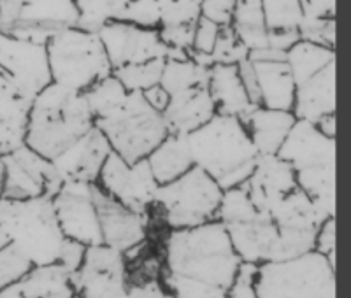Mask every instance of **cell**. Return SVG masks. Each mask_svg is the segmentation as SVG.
<instances>
[{
	"mask_svg": "<svg viewBox=\"0 0 351 298\" xmlns=\"http://www.w3.org/2000/svg\"><path fill=\"white\" fill-rule=\"evenodd\" d=\"M315 251L327 256L328 262L335 266V219L328 218L322 223L315 240Z\"/></svg>",
	"mask_w": 351,
	"mask_h": 298,
	"instance_id": "cell-46",
	"label": "cell"
},
{
	"mask_svg": "<svg viewBox=\"0 0 351 298\" xmlns=\"http://www.w3.org/2000/svg\"><path fill=\"white\" fill-rule=\"evenodd\" d=\"M0 228L12 246L32 266L58 262L65 235L56 219L53 197L34 199H0Z\"/></svg>",
	"mask_w": 351,
	"mask_h": 298,
	"instance_id": "cell-5",
	"label": "cell"
},
{
	"mask_svg": "<svg viewBox=\"0 0 351 298\" xmlns=\"http://www.w3.org/2000/svg\"><path fill=\"white\" fill-rule=\"evenodd\" d=\"M164 64L165 58H156L144 64L123 65V67L112 69V76L123 84L127 92H144L160 83Z\"/></svg>",
	"mask_w": 351,
	"mask_h": 298,
	"instance_id": "cell-33",
	"label": "cell"
},
{
	"mask_svg": "<svg viewBox=\"0 0 351 298\" xmlns=\"http://www.w3.org/2000/svg\"><path fill=\"white\" fill-rule=\"evenodd\" d=\"M76 298H77V297H76Z\"/></svg>",
	"mask_w": 351,
	"mask_h": 298,
	"instance_id": "cell-58",
	"label": "cell"
},
{
	"mask_svg": "<svg viewBox=\"0 0 351 298\" xmlns=\"http://www.w3.org/2000/svg\"><path fill=\"white\" fill-rule=\"evenodd\" d=\"M256 214H258V211H256L250 197H247V190L244 183L239 184V186L223 190V195H221V200H219L218 212H216V219L221 225L250 221Z\"/></svg>",
	"mask_w": 351,
	"mask_h": 298,
	"instance_id": "cell-34",
	"label": "cell"
},
{
	"mask_svg": "<svg viewBox=\"0 0 351 298\" xmlns=\"http://www.w3.org/2000/svg\"><path fill=\"white\" fill-rule=\"evenodd\" d=\"M256 274L258 265L250 262H241L234 281L227 291L228 298H256Z\"/></svg>",
	"mask_w": 351,
	"mask_h": 298,
	"instance_id": "cell-40",
	"label": "cell"
},
{
	"mask_svg": "<svg viewBox=\"0 0 351 298\" xmlns=\"http://www.w3.org/2000/svg\"><path fill=\"white\" fill-rule=\"evenodd\" d=\"M121 298H174L165 286L162 284L160 277L144 279V281H128L127 290Z\"/></svg>",
	"mask_w": 351,
	"mask_h": 298,
	"instance_id": "cell-45",
	"label": "cell"
},
{
	"mask_svg": "<svg viewBox=\"0 0 351 298\" xmlns=\"http://www.w3.org/2000/svg\"><path fill=\"white\" fill-rule=\"evenodd\" d=\"M232 28H265L262 0H237Z\"/></svg>",
	"mask_w": 351,
	"mask_h": 298,
	"instance_id": "cell-41",
	"label": "cell"
},
{
	"mask_svg": "<svg viewBox=\"0 0 351 298\" xmlns=\"http://www.w3.org/2000/svg\"><path fill=\"white\" fill-rule=\"evenodd\" d=\"M121 21H128V23H134L143 28H158V0H128Z\"/></svg>",
	"mask_w": 351,
	"mask_h": 298,
	"instance_id": "cell-39",
	"label": "cell"
},
{
	"mask_svg": "<svg viewBox=\"0 0 351 298\" xmlns=\"http://www.w3.org/2000/svg\"><path fill=\"white\" fill-rule=\"evenodd\" d=\"M297 118L291 111H280L256 105L243 119L247 136L252 139L258 155H276L287 139Z\"/></svg>",
	"mask_w": 351,
	"mask_h": 298,
	"instance_id": "cell-23",
	"label": "cell"
},
{
	"mask_svg": "<svg viewBox=\"0 0 351 298\" xmlns=\"http://www.w3.org/2000/svg\"><path fill=\"white\" fill-rule=\"evenodd\" d=\"M0 74H2V69H0Z\"/></svg>",
	"mask_w": 351,
	"mask_h": 298,
	"instance_id": "cell-57",
	"label": "cell"
},
{
	"mask_svg": "<svg viewBox=\"0 0 351 298\" xmlns=\"http://www.w3.org/2000/svg\"><path fill=\"white\" fill-rule=\"evenodd\" d=\"M160 281L174 298H225L241 258L218 219L169 230Z\"/></svg>",
	"mask_w": 351,
	"mask_h": 298,
	"instance_id": "cell-1",
	"label": "cell"
},
{
	"mask_svg": "<svg viewBox=\"0 0 351 298\" xmlns=\"http://www.w3.org/2000/svg\"><path fill=\"white\" fill-rule=\"evenodd\" d=\"M300 40L299 30H267V48L287 53L293 44Z\"/></svg>",
	"mask_w": 351,
	"mask_h": 298,
	"instance_id": "cell-51",
	"label": "cell"
},
{
	"mask_svg": "<svg viewBox=\"0 0 351 298\" xmlns=\"http://www.w3.org/2000/svg\"><path fill=\"white\" fill-rule=\"evenodd\" d=\"M219 28H221L219 25L200 16L197 20L195 28H193V42L190 51L200 53V55H211L213 49H215L216 39H218Z\"/></svg>",
	"mask_w": 351,
	"mask_h": 298,
	"instance_id": "cell-42",
	"label": "cell"
},
{
	"mask_svg": "<svg viewBox=\"0 0 351 298\" xmlns=\"http://www.w3.org/2000/svg\"><path fill=\"white\" fill-rule=\"evenodd\" d=\"M97 34L112 69L167 56L169 48L160 39L158 28H143L116 20L109 21Z\"/></svg>",
	"mask_w": 351,
	"mask_h": 298,
	"instance_id": "cell-14",
	"label": "cell"
},
{
	"mask_svg": "<svg viewBox=\"0 0 351 298\" xmlns=\"http://www.w3.org/2000/svg\"><path fill=\"white\" fill-rule=\"evenodd\" d=\"M0 199H2V158H0Z\"/></svg>",
	"mask_w": 351,
	"mask_h": 298,
	"instance_id": "cell-55",
	"label": "cell"
},
{
	"mask_svg": "<svg viewBox=\"0 0 351 298\" xmlns=\"http://www.w3.org/2000/svg\"><path fill=\"white\" fill-rule=\"evenodd\" d=\"M127 4L128 0H76V27L97 34L109 21L121 20Z\"/></svg>",
	"mask_w": 351,
	"mask_h": 298,
	"instance_id": "cell-30",
	"label": "cell"
},
{
	"mask_svg": "<svg viewBox=\"0 0 351 298\" xmlns=\"http://www.w3.org/2000/svg\"><path fill=\"white\" fill-rule=\"evenodd\" d=\"M291 112L297 119L311 123L324 116L335 114V62L297 84Z\"/></svg>",
	"mask_w": 351,
	"mask_h": 298,
	"instance_id": "cell-21",
	"label": "cell"
},
{
	"mask_svg": "<svg viewBox=\"0 0 351 298\" xmlns=\"http://www.w3.org/2000/svg\"><path fill=\"white\" fill-rule=\"evenodd\" d=\"M18 284L25 298H76L71 272L60 263L32 266Z\"/></svg>",
	"mask_w": 351,
	"mask_h": 298,
	"instance_id": "cell-27",
	"label": "cell"
},
{
	"mask_svg": "<svg viewBox=\"0 0 351 298\" xmlns=\"http://www.w3.org/2000/svg\"><path fill=\"white\" fill-rule=\"evenodd\" d=\"M215 114L216 108L208 86H195L172 95L167 109L162 112L169 134L181 136H188L190 132L206 125Z\"/></svg>",
	"mask_w": 351,
	"mask_h": 298,
	"instance_id": "cell-20",
	"label": "cell"
},
{
	"mask_svg": "<svg viewBox=\"0 0 351 298\" xmlns=\"http://www.w3.org/2000/svg\"><path fill=\"white\" fill-rule=\"evenodd\" d=\"M76 0H25L14 27H37L55 34L62 28L76 27Z\"/></svg>",
	"mask_w": 351,
	"mask_h": 298,
	"instance_id": "cell-25",
	"label": "cell"
},
{
	"mask_svg": "<svg viewBox=\"0 0 351 298\" xmlns=\"http://www.w3.org/2000/svg\"><path fill=\"white\" fill-rule=\"evenodd\" d=\"M84 251H86V246L81 243H76V240H71V238H65L64 246H62L60 256H58V262L64 269H67L69 272H76L81 266L84 258Z\"/></svg>",
	"mask_w": 351,
	"mask_h": 298,
	"instance_id": "cell-47",
	"label": "cell"
},
{
	"mask_svg": "<svg viewBox=\"0 0 351 298\" xmlns=\"http://www.w3.org/2000/svg\"><path fill=\"white\" fill-rule=\"evenodd\" d=\"M30 269L32 263L20 255V251L12 246L5 232L0 228V288L18 282Z\"/></svg>",
	"mask_w": 351,
	"mask_h": 298,
	"instance_id": "cell-36",
	"label": "cell"
},
{
	"mask_svg": "<svg viewBox=\"0 0 351 298\" xmlns=\"http://www.w3.org/2000/svg\"><path fill=\"white\" fill-rule=\"evenodd\" d=\"M0 158H2V197L4 199L23 200L44 195V188L36 179L30 177L11 155L0 156Z\"/></svg>",
	"mask_w": 351,
	"mask_h": 298,
	"instance_id": "cell-32",
	"label": "cell"
},
{
	"mask_svg": "<svg viewBox=\"0 0 351 298\" xmlns=\"http://www.w3.org/2000/svg\"><path fill=\"white\" fill-rule=\"evenodd\" d=\"M316 128H318L324 136L330 137V139H335V114H328L319 118L316 121Z\"/></svg>",
	"mask_w": 351,
	"mask_h": 298,
	"instance_id": "cell-53",
	"label": "cell"
},
{
	"mask_svg": "<svg viewBox=\"0 0 351 298\" xmlns=\"http://www.w3.org/2000/svg\"><path fill=\"white\" fill-rule=\"evenodd\" d=\"M0 69L18 92L32 100L51 83L46 44L0 32Z\"/></svg>",
	"mask_w": 351,
	"mask_h": 298,
	"instance_id": "cell-12",
	"label": "cell"
},
{
	"mask_svg": "<svg viewBox=\"0 0 351 298\" xmlns=\"http://www.w3.org/2000/svg\"><path fill=\"white\" fill-rule=\"evenodd\" d=\"M223 227L241 262L256 265L271 262L280 232L269 212H258L250 221L232 223Z\"/></svg>",
	"mask_w": 351,
	"mask_h": 298,
	"instance_id": "cell-18",
	"label": "cell"
},
{
	"mask_svg": "<svg viewBox=\"0 0 351 298\" xmlns=\"http://www.w3.org/2000/svg\"><path fill=\"white\" fill-rule=\"evenodd\" d=\"M51 81L84 93L112 67L100 42L99 34L80 27L62 28L46 44Z\"/></svg>",
	"mask_w": 351,
	"mask_h": 298,
	"instance_id": "cell-7",
	"label": "cell"
},
{
	"mask_svg": "<svg viewBox=\"0 0 351 298\" xmlns=\"http://www.w3.org/2000/svg\"><path fill=\"white\" fill-rule=\"evenodd\" d=\"M128 92L123 84L116 79L112 74L102 77L95 84L88 88L84 92V99L88 102V108L93 114V121L99 118L111 114L114 109H118L127 99Z\"/></svg>",
	"mask_w": 351,
	"mask_h": 298,
	"instance_id": "cell-31",
	"label": "cell"
},
{
	"mask_svg": "<svg viewBox=\"0 0 351 298\" xmlns=\"http://www.w3.org/2000/svg\"><path fill=\"white\" fill-rule=\"evenodd\" d=\"M223 190L199 167H192L174 181L158 184L153 206L171 230L192 228L215 221Z\"/></svg>",
	"mask_w": 351,
	"mask_h": 298,
	"instance_id": "cell-9",
	"label": "cell"
},
{
	"mask_svg": "<svg viewBox=\"0 0 351 298\" xmlns=\"http://www.w3.org/2000/svg\"><path fill=\"white\" fill-rule=\"evenodd\" d=\"M285 62H287L297 86V84L315 76L316 72L327 67L328 64L335 62V53L334 48H327L322 44L300 39L288 49L287 55H285Z\"/></svg>",
	"mask_w": 351,
	"mask_h": 298,
	"instance_id": "cell-28",
	"label": "cell"
},
{
	"mask_svg": "<svg viewBox=\"0 0 351 298\" xmlns=\"http://www.w3.org/2000/svg\"><path fill=\"white\" fill-rule=\"evenodd\" d=\"M208 90L215 102L216 114L232 116V118H239L243 121L256 108L244 90L237 65H211Z\"/></svg>",
	"mask_w": 351,
	"mask_h": 298,
	"instance_id": "cell-22",
	"label": "cell"
},
{
	"mask_svg": "<svg viewBox=\"0 0 351 298\" xmlns=\"http://www.w3.org/2000/svg\"><path fill=\"white\" fill-rule=\"evenodd\" d=\"M208 79L209 67L195 64L192 58L165 60L158 84L169 93V97H172L186 92L190 88L208 86Z\"/></svg>",
	"mask_w": 351,
	"mask_h": 298,
	"instance_id": "cell-29",
	"label": "cell"
},
{
	"mask_svg": "<svg viewBox=\"0 0 351 298\" xmlns=\"http://www.w3.org/2000/svg\"><path fill=\"white\" fill-rule=\"evenodd\" d=\"M156 183L165 184L174 181L193 167L186 136L169 134L146 158Z\"/></svg>",
	"mask_w": 351,
	"mask_h": 298,
	"instance_id": "cell-26",
	"label": "cell"
},
{
	"mask_svg": "<svg viewBox=\"0 0 351 298\" xmlns=\"http://www.w3.org/2000/svg\"><path fill=\"white\" fill-rule=\"evenodd\" d=\"M97 184L130 211L146 216H149L158 190V183L146 160L127 163L112 151L100 169Z\"/></svg>",
	"mask_w": 351,
	"mask_h": 298,
	"instance_id": "cell-11",
	"label": "cell"
},
{
	"mask_svg": "<svg viewBox=\"0 0 351 298\" xmlns=\"http://www.w3.org/2000/svg\"><path fill=\"white\" fill-rule=\"evenodd\" d=\"M143 97H144V100H146V102H148L149 105H152V108L158 112H164L165 109H167L169 99H171V97H169V93L165 92L164 88L160 86V84H155V86L148 88V90H144Z\"/></svg>",
	"mask_w": 351,
	"mask_h": 298,
	"instance_id": "cell-52",
	"label": "cell"
},
{
	"mask_svg": "<svg viewBox=\"0 0 351 298\" xmlns=\"http://www.w3.org/2000/svg\"><path fill=\"white\" fill-rule=\"evenodd\" d=\"M25 0H0V32L8 34L20 20Z\"/></svg>",
	"mask_w": 351,
	"mask_h": 298,
	"instance_id": "cell-50",
	"label": "cell"
},
{
	"mask_svg": "<svg viewBox=\"0 0 351 298\" xmlns=\"http://www.w3.org/2000/svg\"><path fill=\"white\" fill-rule=\"evenodd\" d=\"M244 186L256 211L271 212L276 203L297 188L295 172L278 155H258Z\"/></svg>",
	"mask_w": 351,
	"mask_h": 298,
	"instance_id": "cell-17",
	"label": "cell"
},
{
	"mask_svg": "<svg viewBox=\"0 0 351 298\" xmlns=\"http://www.w3.org/2000/svg\"><path fill=\"white\" fill-rule=\"evenodd\" d=\"M258 81L260 105L280 111H291L295 99V81L285 60L253 62Z\"/></svg>",
	"mask_w": 351,
	"mask_h": 298,
	"instance_id": "cell-24",
	"label": "cell"
},
{
	"mask_svg": "<svg viewBox=\"0 0 351 298\" xmlns=\"http://www.w3.org/2000/svg\"><path fill=\"white\" fill-rule=\"evenodd\" d=\"M158 5L160 27L193 25L200 18V4L195 0H158Z\"/></svg>",
	"mask_w": 351,
	"mask_h": 298,
	"instance_id": "cell-37",
	"label": "cell"
},
{
	"mask_svg": "<svg viewBox=\"0 0 351 298\" xmlns=\"http://www.w3.org/2000/svg\"><path fill=\"white\" fill-rule=\"evenodd\" d=\"M92 199L99 216L102 244L127 255L146 243L149 216L130 211L109 197L97 183L92 184Z\"/></svg>",
	"mask_w": 351,
	"mask_h": 298,
	"instance_id": "cell-15",
	"label": "cell"
},
{
	"mask_svg": "<svg viewBox=\"0 0 351 298\" xmlns=\"http://www.w3.org/2000/svg\"><path fill=\"white\" fill-rule=\"evenodd\" d=\"M111 144L97 127L84 134L81 139L65 147L64 151L51 160L56 172L67 181H81V183H97L100 169L106 158L111 155Z\"/></svg>",
	"mask_w": 351,
	"mask_h": 298,
	"instance_id": "cell-16",
	"label": "cell"
},
{
	"mask_svg": "<svg viewBox=\"0 0 351 298\" xmlns=\"http://www.w3.org/2000/svg\"><path fill=\"white\" fill-rule=\"evenodd\" d=\"M237 69H239V77L243 81V86L246 90L247 97L252 100V103L255 105H260V93H258V81H256V72L255 67H253V62L250 58L237 64Z\"/></svg>",
	"mask_w": 351,
	"mask_h": 298,
	"instance_id": "cell-49",
	"label": "cell"
},
{
	"mask_svg": "<svg viewBox=\"0 0 351 298\" xmlns=\"http://www.w3.org/2000/svg\"><path fill=\"white\" fill-rule=\"evenodd\" d=\"M193 28H195V23L176 25V27H160L158 36L169 49L190 51L193 42Z\"/></svg>",
	"mask_w": 351,
	"mask_h": 298,
	"instance_id": "cell-44",
	"label": "cell"
},
{
	"mask_svg": "<svg viewBox=\"0 0 351 298\" xmlns=\"http://www.w3.org/2000/svg\"><path fill=\"white\" fill-rule=\"evenodd\" d=\"M125 253L106 244L86 246L81 266L71 274L77 298H121L128 284Z\"/></svg>",
	"mask_w": 351,
	"mask_h": 298,
	"instance_id": "cell-10",
	"label": "cell"
},
{
	"mask_svg": "<svg viewBox=\"0 0 351 298\" xmlns=\"http://www.w3.org/2000/svg\"><path fill=\"white\" fill-rule=\"evenodd\" d=\"M95 127L109 140L112 153L127 163L146 160L169 136L164 116L144 100L143 92H128L120 108L95 119Z\"/></svg>",
	"mask_w": 351,
	"mask_h": 298,
	"instance_id": "cell-6",
	"label": "cell"
},
{
	"mask_svg": "<svg viewBox=\"0 0 351 298\" xmlns=\"http://www.w3.org/2000/svg\"><path fill=\"white\" fill-rule=\"evenodd\" d=\"M256 298H335V266L316 251L258 265Z\"/></svg>",
	"mask_w": 351,
	"mask_h": 298,
	"instance_id": "cell-8",
	"label": "cell"
},
{
	"mask_svg": "<svg viewBox=\"0 0 351 298\" xmlns=\"http://www.w3.org/2000/svg\"><path fill=\"white\" fill-rule=\"evenodd\" d=\"M300 5H302V18H315V20L334 18L335 0H300Z\"/></svg>",
	"mask_w": 351,
	"mask_h": 298,
	"instance_id": "cell-48",
	"label": "cell"
},
{
	"mask_svg": "<svg viewBox=\"0 0 351 298\" xmlns=\"http://www.w3.org/2000/svg\"><path fill=\"white\" fill-rule=\"evenodd\" d=\"M193 167L202 169L221 190L239 186L250 177L258 158L239 118L215 114L186 136Z\"/></svg>",
	"mask_w": 351,
	"mask_h": 298,
	"instance_id": "cell-3",
	"label": "cell"
},
{
	"mask_svg": "<svg viewBox=\"0 0 351 298\" xmlns=\"http://www.w3.org/2000/svg\"><path fill=\"white\" fill-rule=\"evenodd\" d=\"M92 184L81 181H67L53 195L56 219L65 238L84 246L102 244L99 216L92 199Z\"/></svg>",
	"mask_w": 351,
	"mask_h": 298,
	"instance_id": "cell-13",
	"label": "cell"
},
{
	"mask_svg": "<svg viewBox=\"0 0 351 298\" xmlns=\"http://www.w3.org/2000/svg\"><path fill=\"white\" fill-rule=\"evenodd\" d=\"M32 100L0 74V156L11 155L25 144Z\"/></svg>",
	"mask_w": 351,
	"mask_h": 298,
	"instance_id": "cell-19",
	"label": "cell"
},
{
	"mask_svg": "<svg viewBox=\"0 0 351 298\" xmlns=\"http://www.w3.org/2000/svg\"><path fill=\"white\" fill-rule=\"evenodd\" d=\"M211 56L215 64L237 65L241 62H244V60H247L250 51L239 42L236 32H234V28L228 25V27L219 28L218 39H216Z\"/></svg>",
	"mask_w": 351,
	"mask_h": 298,
	"instance_id": "cell-38",
	"label": "cell"
},
{
	"mask_svg": "<svg viewBox=\"0 0 351 298\" xmlns=\"http://www.w3.org/2000/svg\"><path fill=\"white\" fill-rule=\"evenodd\" d=\"M195 2H199V4H200V2H202V0H195Z\"/></svg>",
	"mask_w": 351,
	"mask_h": 298,
	"instance_id": "cell-56",
	"label": "cell"
},
{
	"mask_svg": "<svg viewBox=\"0 0 351 298\" xmlns=\"http://www.w3.org/2000/svg\"><path fill=\"white\" fill-rule=\"evenodd\" d=\"M237 0H202L200 2V16L219 27L232 25L234 9Z\"/></svg>",
	"mask_w": 351,
	"mask_h": 298,
	"instance_id": "cell-43",
	"label": "cell"
},
{
	"mask_svg": "<svg viewBox=\"0 0 351 298\" xmlns=\"http://www.w3.org/2000/svg\"><path fill=\"white\" fill-rule=\"evenodd\" d=\"M267 30H297L302 21L300 0H262Z\"/></svg>",
	"mask_w": 351,
	"mask_h": 298,
	"instance_id": "cell-35",
	"label": "cell"
},
{
	"mask_svg": "<svg viewBox=\"0 0 351 298\" xmlns=\"http://www.w3.org/2000/svg\"><path fill=\"white\" fill-rule=\"evenodd\" d=\"M276 155L295 172L297 188L327 216H335V139L311 121L297 119Z\"/></svg>",
	"mask_w": 351,
	"mask_h": 298,
	"instance_id": "cell-4",
	"label": "cell"
},
{
	"mask_svg": "<svg viewBox=\"0 0 351 298\" xmlns=\"http://www.w3.org/2000/svg\"><path fill=\"white\" fill-rule=\"evenodd\" d=\"M93 127L84 93L51 81L32 99L25 144L53 160Z\"/></svg>",
	"mask_w": 351,
	"mask_h": 298,
	"instance_id": "cell-2",
	"label": "cell"
},
{
	"mask_svg": "<svg viewBox=\"0 0 351 298\" xmlns=\"http://www.w3.org/2000/svg\"><path fill=\"white\" fill-rule=\"evenodd\" d=\"M0 298H25V297L20 290V284H18V282H12V284L0 288Z\"/></svg>",
	"mask_w": 351,
	"mask_h": 298,
	"instance_id": "cell-54",
	"label": "cell"
}]
</instances>
